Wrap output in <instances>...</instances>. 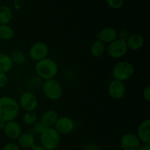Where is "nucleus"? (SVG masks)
<instances>
[{
    "label": "nucleus",
    "instance_id": "nucleus-23",
    "mask_svg": "<svg viewBox=\"0 0 150 150\" xmlns=\"http://www.w3.org/2000/svg\"><path fill=\"white\" fill-rule=\"evenodd\" d=\"M38 121V114L35 111H26L23 116V122L26 125L32 126Z\"/></svg>",
    "mask_w": 150,
    "mask_h": 150
},
{
    "label": "nucleus",
    "instance_id": "nucleus-27",
    "mask_svg": "<svg viewBox=\"0 0 150 150\" xmlns=\"http://www.w3.org/2000/svg\"><path fill=\"white\" fill-rule=\"evenodd\" d=\"M130 35V34L129 33L128 31L122 30L117 34V39L125 41V42H127V40H128Z\"/></svg>",
    "mask_w": 150,
    "mask_h": 150
},
{
    "label": "nucleus",
    "instance_id": "nucleus-13",
    "mask_svg": "<svg viewBox=\"0 0 150 150\" xmlns=\"http://www.w3.org/2000/svg\"><path fill=\"white\" fill-rule=\"evenodd\" d=\"M136 136L141 142L150 144V120L146 119L139 124L137 128Z\"/></svg>",
    "mask_w": 150,
    "mask_h": 150
},
{
    "label": "nucleus",
    "instance_id": "nucleus-2",
    "mask_svg": "<svg viewBox=\"0 0 150 150\" xmlns=\"http://www.w3.org/2000/svg\"><path fill=\"white\" fill-rule=\"evenodd\" d=\"M35 72L40 79L44 80L54 79L59 72L58 64L54 60L46 58L37 62Z\"/></svg>",
    "mask_w": 150,
    "mask_h": 150
},
{
    "label": "nucleus",
    "instance_id": "nucleus-28",
    "mask_svg": "<svg viewBox=\"0 0 150 150\" xmlns=\"http://www.w3.org/2000/svg\"><path fill=\"white\" fill-rule=\"evenodd\" d=\"M3 150H21V149L17 144L14 142H9L4 145Z\"/></svg>",
    "mask_w": 150,
    "mask_h": 150
},
{
    "label": "nucleus",
    "instance_id": "nucleus-33",
    "mask_svg": "<svg viewBox=\"0 0 150 150\" xmlns=\"http://www.w3.org/2000/svg\"><path fill=\"white\" fill-rule=\"evenodd\" d=\"M5 122L4 121V120H1L0 119V130H2L3 128H4V125H5Z\"/></svg>",
    "mask_w": 150,
    "mask_h": 150
},
{
    "label": "nucleus",
    "instance_id": "nucleus-31",
    "mask_svg": "<svg viewBox=\"0 0 150 150\" xmlns=\"http://www.w3.org/2000/svg\"><path fill=\"white\" fill-rule=\"evenodd\" d=\"M30 149L32 150H45L44 149V148L41 146L40 144H37V143H35V144L30 148Z\"/></svg>",
    "mask_w": 150,
    "mask_h": 150
},
{
    "label": "nucleus",
    "instance_id": "nucleus-19",
    "mask_svg": "<svg viewBox=\"0 0 150 150\" xmlns=\"http://www.w3.org/2000/svg\"><path fill=\"white\" fill-rule=\"evenodd\" d=\"M105 51H106L105 44L98 40L94 41L90 46L91 54L95 58H100L105 54Z\"/></svg>",
    "mask_w": 150,
    "mask_h": 150
},
{
    "label": "nucleus",
    "instance_id": "nucleus-12",
    "mask_svg": "<svg viewBox=\"0 0 150 150\" xmlns=\"http://www.w3.org/2000/svg\"><path fill=\"white\" fill-rule=\"evenodd\" d=\"M2 130L6 137L10 140H17L22 133L21 126L16 120L7 122Z\"/></svg>",
    "mask_w": 150,
    "mask_h": 150
},
{
    "label": "nucleus",
    "instance_id": "nucleus-6",
    "mask_svg": "<svg viewBox=\"0 0 150 150\" xmlns=\"http://www.w3.org/2000/svg\"><path fill=\"white\" fill-rule=\"evenodd\" d=\"M49 53V48L44 42H36L32 44L29 50V58L35 62L46 58Z\"/></svg>",
    "mask_w": 150,
    "mask_h": 150
},
{
    "label": "nucleus",
    "instance_id": "nucleus-7",
    "mask_svg": "<svg viewBox=\"0 0 150 150\" xmlns=\"http://www.w3.org/2000/svg\"><path fill=\"white\" fill-rule=\"evenodd\" d=\"M128 48L126 42L117 39L108 44L106 47V51L108 55L113 59H120L127 54Z\"/></svg>",
    "mask_w": 150,
    "mask_h": 150
},
{
    "label": "nucleus",
    "instance_id": "nucleus-24",
    "mask_svg": "<svg viewBox=\"0 0 150 150\" xmlns=\"http://www.w3.org/2000/svg\"><path fill=\"white\" fill-rule=\"evenodd\" d=\"M108 5L114 10H119L124 5V0H106Z\"/></svg>",
    "mask_w": 150,
    "mask_h": 150
},
{
    "label": "nucleus",
    "instance_id": "nucleus-29",
    "mask_svg": "<svg viewBox=\"0 0 150 150\" xmlns=\"http://www.w3.org/2000/svg\"><path fill=\"white\" fill-rule=\"evenodd\" d=\"M143 98L146 102L150 101V86L147 85L143 90Z\"/></svg>",
    "mask_w": 150,
    "mask_h": 150
},
{
    "label": "nucleus",
    "instance_id": "nucleus-4",
    "mask_svg": "<svg viewBox=\"0 0 150 150\" xmlns=\"http://www.w3.org/2000/svg\"><path fill=\"white\" fill-rule=\"evenodd\" d=\"M42 90L45 98L51 101H57L62 98L63 89L61 83L55 79L45 80L42 86Z\"/></svg>",
    "mask_w": 150,
    "mask_h": 150
},
{
    "label": "nucleus",
    "instance_id": "nucleus-18",
    "mask_svg": "<svg viewBox=\"0 0 150 150\" xmlns=\"http://www.w3.org/2000/svg\"><path fill=\"white\" fill-rule=\"evenodd\" d=\"M13 66L10 56L4 52H0V73H7L12 70Z\"/></svg>",
    "mask_w": 150,
    "mask_h": 150
},
{
    "label": "nucleus",
    "instance_id": "nucleus-8",
    "mask_svg": "<svg viewBox=\"0 0 150 150\" xmlns=\"http://www.w3.org/2000/svg\"><path fill=\"white\" fill-rule=\"evenodd\" d=\"M20 108L25 111H35L38 107V99L32 92H24L18 101Z\"/></svg>",
    "mask_w": 150,
    "mask_h": 150
},
{
    "label": "nucleus",
    "instance_id": "nucleus-17",
    "mask_svg": "<svg viewBox=\"0 0 150 150\" xmlns=\"http://www.w3.org/2000/svg\"><path fill=\"white\" fill-rule=\"evenodd\" d=\"M18 140V145L19 147L24 148V149H29L31 148L36 142H35V138L31 133H21L19 136Z\"/></svg>",
    "mask_w": 150,
    "mask_h": 150
},
{
    "label": "nucleus",
    "instance_id": "nucleus-25",
    "mask_svg": "<svg viewBox=\"0 0 150 150\" xmlns=\"http://www.w3.org/2000/svg\"><path fill=\"white\" fill-rule=\"evenodd\" d=\"M32 127H33L34 131H35V133H38V134H40L45 128H47V127H45V126L42 124V122H41L40 121H37L36 122L32 125Z\"/></svg>",
    "mask_w": 150,
    "mask_h": 150
},
{
    "label": "nucleus",
    "instance_id": "nucleus-16",
    "mask_svg": "<svg viewBox=\"0 0 150 150\" xmlns=\"http://www.w3.org/2000/svg\"><path fill=\"white\" fill-rule=\"evenodd\" d=\"M144 38L143 35L139 33H134L130 35L126 43L128 49L132 51H137L144 46Z\"/></svg>",
    "mask_w": 150,
    "mask_h": 150
},
{
    "label": "nucleus",
    "instance_id": "nucleus-5",
    "mask_svg": "<svg viewBox=\"0 0 150 150\" xmlns=\"http://www.w3.org/2000/svg\"><path fill=\"white\" fill-rule=\"evenodd\" d=\"M135 73L134 66L127 61H120L114 66L112 76L114 79L120 81H126L133 77Z\"/></svg>",
    "mask_w": 150,
    "mask_h": 150
},
{
    "label": "nucleus",
    "instance_id": "nucleus-10",
    "mask_svg": "<svg viewBox=\"0 0 150 150\" xmlns=\"http://www.w3.org/2000/svg\"><path fill=\"white\" fill-rule=\"evenodd\" d=\"M54 127L60 135H67L74 130L75 122L71 118L64 116L59 117Z\"/></svg>",
    "mask_w": 150,
    "mask_h": 150
},
{
    "label": "nucleus",
    "instance_id": "nucleus-11",
    "mask_svg": "<svg viewBox=\"0 0 150 150\" xmlns=\"http://www.w3.org/2000/svg\"><path fill=\"white\" fill-rule=\"evenodd\" d=\"M120 144L123 150H139L141 142L136 134L127 133L123 135L120 140Z\"/></svg>",
    "mask_w": 150,
    "mask_h": 150
},
{
    "label": "nucleus",
    "instance_id": "nucleus-15",
    "mask_svg": "<svg viewBox=\"0 0 150 150\" xmlns=\"http://www.w3.org/2000/svg\"><path fill=\"white\" fill-rule=\"evenodd\" d=\"M58 118L59 116L57 111L52 109H48L42 113L40 121L45 127H54Z\"/></svg>",
    "mask_w": 150,
    "mask_h": 150
},
{
    "label": "nucleus",
    "instance_id": "nucleus-32",
    "mask_svg": "<svg viewBox=\"0 0 150 150\" xmlns=\"http://www.w3.org/2000/svg\"><path fill=\"white\" fill-rule=\"evenodd\" d=\"M139 150H150V144H144L141 145Z\"/></svg>",
    "mask_w": 150,
    "mask_h": 150
},
{
    "label": "nucleus",
    "instance_id": "nucleus-20",
    "mask_svg": "<svg viewBox=\"0 0 150 150\" xmlns=\"http://www.w3.org/2000/svg\"><path fill=\"white\" fill-rule=\"evenodd\" d=\"M13 17V11L9 6H0V24H9Z\"/></svg>",
    "mask_w": 150,
    "mask_h": 150
},
{
    "label": "nucleus",
    "instance_id": "nucleus-3",
    "mask_svg": "<svg viewBox=\"0 0 150 150\" xmlns=\"http://www.w3.org/2000/svg\"><path fill=\"white\" fill-rule=\"evenodd\" d=\"M61 135L54 127H47L40 134V144L45 150H54L60 143Z\"/></svg>",
    "mask_w": 150,
    "mask_h": 150
},
{
    "label": "nucleus",
    "instance_id": "nucleus-21",
    "mask_svg": "<svg viewBox=\"0 0 150 150\" xmlns=\"http://www.w3.org/2000/svg\"><path fill=\"white\" fill-rule=\"evenodd\" d=\"M15 31L9 24H0V40L7 41L14 37Z\"/></svg>",
    "mask_w": 150,
    "mask_h": 150
},
{
    "label": "nucleus",
    "instance_id": "nucleus-26",
    "mask_svg": "<svg viewBox=\"0 0 150 150\" xmlns=\"http://www.w3.org/2000/svg\"><path fill=\"white\" fill-rule=\"evenodd\" d=\"M9 81V78L7 73H0V89H3L7 85Z\"/></svg>",
    "mask_w": 150,
    "mask_h": 150
},
{
    "label": "nucleus",
    "instance_id": "nucleus-9",
    "mask_svg": "<svg viewBox=\"0 0 150 150\" xmlns=\"http://www.w3.org/2000/svg\"><path fill=\"white\" fill-rule=\"evenodd\" d=\"M109 96L114 100H120L125 95L126 86L124 82L114 79L108 86Z\"/></svg>",
    "mask_w": 150,
    "mask_h": 150
},
{
    "label": "nucleus",
    "instance_id": "nucleus-14",
    "mask_svg": "<svg viewBox=\"0 0 150 150\" xmlns=\"http://www.w3.org/2000/svg\"><path fill=\"white\" fill-rule=\"evenodd\" d=\"M117 31L113 27H106L101 29L97 35L98 40L104 44H110L117 39Z\"/></svg>",
    "mask_w": 150,
    "mask_h": 150
},
{
    "label": "nucleus",
    "instance_id": "nucleus-22",
    "mask_svg": "<svg viewBox=\"0 0 150 150\" xmlns=\"http://www.w3.org/2000/svg\"><path fill=\"white\" fill-rule=\"evenodd\" d=\"M13 64L17 65H23L26 62V57L24 53L20 50H14L10 55Z\"/></svg>",
    "mask_w": 150,
    "mask_h": 150
},
{
    "label": "nucleus",
    "instance_id": "nucleus-30",
    "mask_svg": "<svg viewBox=\"0 0 150 150\" xmlns=\"http://www.w3.org/2000/svg\"><path fill=\"white\" fill-rule=\"evenodd\" d=\"M23 0H14L13 1V7L15 10H20L23 7Z\"/></svg>",
    "mask_w": 150,
    "mask_h": 150
},
{
    "label": "nucleus",
    "instance_id": "nucleus-1",
    "mask_svg": "<svg viewBox=\"0 0 150 150\" xmlns=\"http://www.w3.org/2000/svg\"><path fill=\"white\" fill-rule=\"evenodd\" d=\"M20 111L18 102L10 96L0 97V119L5 122L15 120Z\"/></svg>",
    "mask_w": 150,
    "mask_h": 150
}]
</instances>
